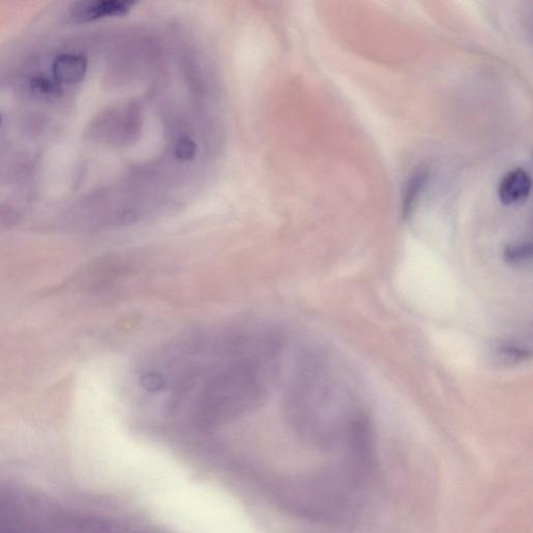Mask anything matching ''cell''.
<instances>
[{
    "label": "cell",
    "instance_id": "obj_1",
    "mask_svg": "<svg viewBox=\"0 0 533 533\" xmlns=\"http://www.w3.org/2000/svg\"><path fill=\"white\" fill-rule=\"evenodd\" d=\"M176 400H189L192 421L212 427L243 415L262 403L267 386L259 361L237 354L232 361L184 378Z\"/></svg>",
    "mask_w": 533,
    "mask_h": 533
},
{
    "label": "cell",
    "instance_id": "obj_2",
    "mask_svg": "<svg viewBox=\"0 0 533 533\" xmlns=\"http://www.w3.org/2000/svg\"><path fill=\"white\" fill-rule=\"evenodd\" d=\"M135 2H121V0H88V2L76 3L71 9V16L80 22L92 21L105 17H120L129 14Z\"/></svg>",
    "mask_w": 533,
    "mask_h": 533
},
{
    "label": "cell",
    "instance_id": "obj_3",
    "mask_svg": "<svg viewBox=\"0 0 533 533\" xmlns=\"http://www.w3.org/2000/svg\"><path fill=\"white\" fill-rule=\"evenodd\" d=\"M530 189V175L523 169H515L503 177L498 194L503 205L513 206L524 202L529 197Z\"/></svg>",
    "mask_w": 533,
    "mask_h": 533
},
{
    "label": "cell",
    "instance_id": "obj_4",
    "mask_svg": "<svg viewBox=\"0 0 533 533\" xmlns=\"http://www.w3.org/2000/svg\"><path fill=\"white\" fill-rule=\"evenodd\" d=\"M87 61L81 56L62 55L58 57L53 65V71L58 82L79 83L87 72Z\"/></svg>",
    "mask_w": 533,
    "mask_h": 533
},
{
    "label": "cell",
    "instance_id": "obj_5",
    "mask_svg": "<svg viewBox=\"0 0 533 533\" xmlns=\"http://www.w3.org/2000/svg\"><path fill=\"white\" fill-rule=\"evenodd\" d=\"M429 173L425 169L416 171L406 184L402 203V216L404 219L409 218L413 213L416 203L420 198L422 191L427 184Z\"/></svg>",
    "mask_w": 533,
    "mask_h": 533
},
{
    "label": "cell",
    "instance_id": "obj_6",
    "mask_svg": "<svg viewBox=\"0 0 533 533\" xmlns=\"http://www.w3.org/2000/svg\"><path fill=\"white\" fill-rule=\"evenodd\" d=\"M532 247L530 243L510 245L505 248L504 258L507 263L520 265L530 260Z\"/></svg>",
    "mask_w": 533,
    "mask_h": 533
},
{
    "label": "cell",
    "instance_id": "obj_7",
    "mask_svg": "<svg viewBox=\"0 0 533 533\" xmlns=\"http://www.w3.org/2000/svg\"><path fill=\"white\" fill-rule=\"evenodd\" d=\"M31 85L32 90L41 95H57L60 92L59 84L46 78H35Z\"/></svg>",
    "mask_w": 533,
    "mask_h": 533
},
{
    "label": "cell",
    "instance_id": "obj_8",
    "mask_svg": "<svg viewBox=\"0 0 533 533\" xmlns=\"http://www.w3.org/2000/svg\"><path fill=\"white\" fill-rule=\"evenodd\" d=\"M196 149L197 147L193 140H191L190 138H183L176 145V157L183 161L191 160L196 155Z\"/></svg>",
    "mask_w": 533,
    "mask_h": 533
},
{
    "label": "cell",
    "instance_id": "obj_9",
    "mask_svg": "<svg viewBox=\"0 0 533 533\" xmlns=\"http://www.w3.org/2000/svg\"><path fill=\"white\" fill-rule=\"evenodd\" d=\"M0 122H2V117H0Z\"/></svg>",
    "mask_w": 533,
    "mask_h": 533
}]
</instances>
